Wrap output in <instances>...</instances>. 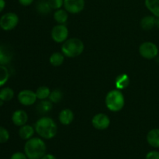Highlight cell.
<instances>
[{
	"label": "cell",
	"mask_w": 159,
	"mask_h": 159,
	"mask_svg": "<svg viewBox=\"0 0 159 159\" xmlns=\"http://www.w3.org/2000/svg\"><path fill=\"white\" fill-rule=\"evenodd\" d=\"M34 128L40 138L46 140L54 138L57 132V124L49 116H42L37 120L34 125Z\"/></svg>",
	"instance_id": "6da1fadb"
},
{
	"label": "cell",
	"mask_w": 159,
	"mask_h": 159,
	"mask_svg": "<svg viewBox=\"0 0 159 159\" xmlns=\"http://www.w3.org/2000/svg\"><path fill=\"white\" fill-rule=\"evenodd\" d=\"M47 146L40 138H34L27 140L24 145V153L28 159H40L46 155Z\"/></svg>",
	"instance_id": "7a4b0ae2"
},
{
	"label": "cell",
	"mask_w": 159,
	"mask_h": 159,
	"mask_svg": "<svg viewBox=\"0 0 159 159\" xmlns=\"http://www.w3.org/2000/svg\"><path fill=\"white\" fill-rule=\"evenodd\" d=\"M107 108L111 112H119L125 105V98L121 90L113 89L109 92L105 98Z\"/></svg>",
	"instance_id": "3957f363"
},
{
	"label": "cell",
	"mask_w": 159,
	"mask_h": 159,
	"mask_svg": "<svg viewBox=\"0 0 159 159\" xmlns=\"http://www.w3.org/2000/svg\"><path fill=\"white\" fill-rule=\"evenodd\" d=\"M85 45L79 38L67 39L61 46V52L67 57H76L84 51Z\"/></svg>",
	"instance_id": "277c9868"
},
{
	"label": "cell",
	"mask_w": 159,
	"mask_h": 159,
	"mask_svg": "<svg viewBox=\"0 0 159 159\" xmlns=\"http://www.w3.org/2000/svg\"><path fill=\"white\" fill-rule=\"evenodd\" d=\"M158 48L155 43L151 41H145L139 47V54L144 58L152 60L158 57Z\"/></svg>",
	"instance_id": "5b68a950"
},
{
	"label": "cell",
	"mask_w": 159,
	"mask_h": 159,
	"mask_svg": "<svg viewBox=\"0 0 159 159\" xmlns=\"http://www.w3.org/2000/svg\"><path fill=\"white\" fill-rule=\"evenodd\" d=\"M19 23V16L15 12H6L0 18V27L5 31L13 30Z\"/></svg>",
	"instance_id": "8992f818"
},
{
	"label": "cell",
	"mask_w": 159,
	"mask_h": 159,
	"mask_svg": "<svg viewBox=\"0 0 159 159\" xmlns=\"http://www.w3.org/2000/svg\"><path fill=\"white\" fill-rule=\"evenodd\" d=\"M51 38L57 43H63L68 39V29L65 24H57L51 30Z\"/></svg>",
	"instance_id": "52a82bcc"
},
{
	"label": "cell",
	"mask_w": 159,
	"mask_h": 159,
	"mask_svg": "<svg viewBox=\"0 0 159 159\" xmlns=\"http://www.w3.org/2000/svg\"><path fill=\"white\" fill-rule=\"evenodd\" d=\"M17 99L20 104L25 107H29L35 104L37 97L35 92L30 89H23L19 93Z\"/></svg>",
	"instance_id": "ba28073f"
},
{
	"label": "cell",
	"mask_w": 159,
	"mask_h": 159,
	"mask_svg": "<svg viewBox=\"0 0 159 159\" xmlns=\"http://www.w3.org/2000/svg\"><path fill=\"white\" fill-rule=\"evenodd\" d=\"M92 124L98 130H107L110 125V119L105 113H97L92 119Z\"/></svg>",
	"instance_id": "9c48e42d"
},
{
	"label": "cell",
	"mask_w": 159,
	"mask_h": 159,
	"mask_svg": "<svg viewBox=\"0 0 159 159\" xmlns=\"http://www.w3.org/2000/svg\"><path fill=\"white\" fill-rule=\"evenodd\" d=\"M85 0H64V9L71 14L80 13L85 8Z\"/></svg>",
	"instance_id": "30bf717a"
},
{
	"label": "cell",
	"mask_w": 159,
	"mask_h": 159,
	"mask_svg": "<svg viewBox=\"0 0 159 159\" xmlns=\"http://www.w3.org/2000/svg\"><path fill=\"white\" fill-rule=\"evenodd\" d=\"M12 121L14 125L17 127L25 125L28 121V114L23 110H16L12 115Z\"/></svg>",
	"instance_id": "8fae6325"
},
{
	"label": "cell",
	"mask_w": 159,
	"mask_h": 159,
	"mask_svg": "<svg viewBox=\"0 0 159 159\" xmlns=\"http://www.w3.org/2000/svg\"><path fill=\"white\" fill-rule=\"evenodd\" d=\"M13 56L12 49L7 45H0V65H8Z\"/></svg>",
	"instance_id": "7c38bea8"
},
{
	"label": "cell",
	"mask_w": 159,
	"mask_h": 159,
	"mask_svg": "<svg viewBox=\"0 0 159 159\" xmlns=\"http://www.w3.org/2000/svg\"><path fill=\"white\" fill-rule=\"evenodd\" d=\"M75 118V114L71 109H64L59 113L58 120L59 122L65 126L70 125L73 122Z\"/></svg>",
	"instance_id": "4fadbf2b"
},
{
	"label": "cell",
	"mask_w": 159,
	"mask_h": 159,
	"mask_svg": "<svg viewBox=\"0 0 159 159\" xmlns=\"http://www.w3.org/2000/svg\"><path fill=\"white\" fill-rule=\"evenodd\" d=\"M146 139L149 145L155 148H159V128L151 130L148 133Z\"/></svg>",
	"instance_id": "5bb4252c"
},
{
	"label": "cell",
	"mask_w": 159,
	"mask_h": 159,
	"mask_svg": "<svg viewBox=\"0 0 159 159\" xmlns=\"http://www.w3.org/2000/svg\"><path fill=\"white\" fill-rule=\"evenodd\" d=\"M35 132V128L32 126L28 125V124L21 126L19 129V135H20V137L23 140H26V141L32 138Z\"/></svg>",
	"instance_id": "9a60e30c"
},
{
	"label": "cell",
	"mask_w": 159,
	"mask_h": 159,
	"mask_svg": "<svg viewBox=\"0 0 159 159\" xmlns=\"http://www.w3.org/2000/svg\"><path fill=\"white\" fill-rule=\"evenodd\" d=\"M155 20H156V17L155 16H145L141 20V23H140L141 27L144 30H151L155 26Z\"/></svg>",
	"instance_id": "2e32d148"
},
{
	"label": "cell",
	"mask_w": 159,
	"mask_h": 159,
	"mask_svg": "<svg viewBox=\"0 0 159 159\" xmlns=\"http://www.w3.org/2000/svg\"><path fill=\"white\" fill-rule=\"evenodd\" d=\"M130 85V77L127 74L120 75L116 77L115 81V85L116 89L123 90L125 89Z\"/></svg>",
	"instance_id": "e0dca14e"
},
{
	"label": "cell",
	"mask_w": 159,
	"mask_h": 159,
	"mask_svg": "<svg viewBox=\"0 0 159 159\" xmlns=\"http://www.w3.org/2000/svg\"><path fill=\"white\" fill-rule=\"evenodd\" d=\"M54 20L57 24H65L68 20V12L65 9H59L54 12Z\"/></svg>",
	"instance_id": "ac0fdd59"
},
{
	"label": "cell",
	"mask_w": 159,
	"mask_h": 159,
	"mask_svg": "<svg viewBox=\"0 0 159 159\" xmlns=\"http://www.w3.org/2000/svg\"><path fill=\"white\" fill-rule=\"evenodd\" d=\"M144 5L152 15L159 17V0H144Z\"/></svg>",
	"instance_id": "d6986e66"
},
{
	"label": "cell",
	"mask_w": 159,
	"mask_h": 159,
	"mask_svg": "<svg viewBox=\"0 0 159 159\" xmlns=\"http://www.w3.org/2000/svg\"><path fill=\"white\" fill-rule=\"evenodd\" d=\"M65 57L62 52H54L50 56L49 61L52 66L59 67L65 61Z\"/></svg>",
	"instance_id": "ffe728a7"
},
{
	"label": "cell",
	"mask_w": 159,
	"mask_h": 159,
	"mask_svg": "<svg viewBox=\"0 0 159 159\" xmlns=\"http://www.w3.org/2000/svg\"><path fill=\"white\" fill-rule=\"evenodd\" d=\"M53 108V103L50 100H40V102L37 104V110L40 114H46L51 111Z\"/></svg>",
	"instance_id": "44dd1931"
},
{
	"label": "cell",
	"mask_w": 159,
	"mask_h": 159,
	"mask_svg": "<svg viewBox=\"0 0 159 159\" xmlns=\"http://www.w3.org/2000/svg\"><path fill=\"white\" fill-rule=\"evenodd\" d=\"M36 9H37V12H39L41 15H47V14L50 13L51 11L52 10L48 0H40L37 3Z\"/></svg>",
	"instance_id": "7402d4cb"
},
{
	"label": "cell",
	"mask_w": 159,
	"mask_h": 159,
	"mask_svg": "<svg viewBox=\"0 0 159 159\" xmlns=\"http://www.w3.org/2000/svg\"><path fill=\"white\" fill-rule=\"evenodd\" d=\"M14 97V91L9 87H4L0 90V99L3 102H9Z\"/></svg>",
	"instance_id": "603a6c76"
},
{
	"label": "cell",
	"mask_w": 159,
	"mask_h": 159,
	"mask_svg": "<svg viewBox=\"0 0 159 159\" xmlns=\"http://www.w3.org/2000/svg\"><path fill=\"white\" fill-rule=\"evenodd\" d=\"M51 92V89L48 86L41 85V86L37 88L35 93L36 95H37V99H40V100H44V99H47L48 98H49Z\"/></svg>",
	"instance_id": "cb8c5ba5"
},
{
	"label": "cell",
	"mask_w": 159,
	"mask_h": 159,
	"mask_svg": "<svg viewBox=\"0 0 159 159\" xmlns=\"http://www.w3.org/2000/svg\"><path fill=\"white\" fill-rule=\"evenodd\" d=\"M9 79V69L5 65H0V87L4 85Z\"/></svg>",
	"instance_id": "d4e9b609"
},
{
	"label": "cell",
	"mask_w": 159,
	"mask_h": 159,
	"mask_svg": "<svg viewBox=\"0 0 159 159\" xmlns=\"http://www.w3.org/2000/svg\"><path fill=\"white\" fill-rule=\"evenodd\" d=\"M63 99V93L60 89H54L51 92L49 96V100L52 103H58Z\"/></svg>",
	"instance_id": "484cf974"
},
{
	"label": "cell",
	"mask_w": 159,
	"mask_h": 159,
	"mask_svg": "<svg viewBox=\"0 0 159 159\" xmlns=\"http://www.w3.org/2000/svg\"><path fill=\"white\" fill-rule=\"evenodd\" d=\"M9 139V132L7 129L0 126V144L6 143Z\"/></svg>",
	"instance_id": "4316f807"
},
{
	"label": "cell",
	"mask_w": 159,
	"mask_h": 159,
	"mask_svg": "<svg viewBox=\"0 0 159 159\" xmlns=\"http://www.w3.org/2000/svg\"><path fill=\"white\" fill-rule=\"evenodd\" d=\"M48 2L51 9L54 10L61 9L64 6V0H48Z\"/></svg>",
	"instance_id": "83f0119b"
},
{
	"label": "cell",
	"mask_w": 159,
	"mask_h": 159,
	"mask_svg": "<svg viewBox=\"0 0 159 159\" xmlns=\"http://www.w3.org/2000/svg\"><path fill=\"white\" fill-rule=\"evenodd\" d=\"M10 159H28V158L25 153L17 152L12 154V156L10 157Z\"/></svg>",
	"instance_id": "f1b7e54d"
},
{
	"label": "cell",
	"mask_w": 159,
	"mask_h": 159,
	"mask_svg": "<svg viewBox=\"0 0 159 159\" xmlns=\"http://www.w3.org/2000/svg\"><path fill=\"white\" fill-rule=\"evenodd\" d=\"M145 159H159V152L151 151L146 155Z\"/></svg>",
	"instance_id": "f546056e"
},
{
	"label": "cell",
	"mask_w": 159,
	"mask_h": 159,
	"mask_svg": "<svg viewBox=\"0 0 159 159\" xmlns=\"http://www.w3.org/2000/svg\"><path fill=\"white\" fill-rule=\"evenodd\" d=\"M34 0H18L19 3L23 6H29L34 2Z\"/></svg>",
	"instance_id": "4dcf8cb0"
},
{
	"label": "cell",
	"mask_w": 159,
	"mask_h": 159,
	"mask_svg": "<svg viewBox=\"0 0 159 159\" xmlns=\"http://www.w3.org/2000/svg\"><path fill=\"white\" fill-rule=\"evenodd\" d=\"M40 159H57L54 155H51V154H46V155H43Z\"/></svg>",
	"instance_id": "1f68e13d"
},
{
	"label": "cell",
	"mask_w": 159,
	"mask_h": 159,
	"mask_svg": "<svg viewBox=\"0 0 159 159\" xmlns=\"http://www.w3.org/2000/svg\"><path fill=\"white\" fill-rule=\"evenodd\" d=\"M5 7H6V1L5 0H0V12H2Z\"/></svg>",
	"instance_id": "d6a6232c"
},
{
	"label": "cell",
	"mask_w": 159,
	"mask_h": 159,
	"mask_svg": "<svg viewBox=\"0 0 159 159\" xmlns=\"http://www.w3.org/2000/svg\"><path fill=\"white\" fill-rule=\"evenodd\" d=\"M155 26L159 28V17H156V20H155Z\"/></svg>",
	"instance_id": "836d02e7"
}]
</instances>
